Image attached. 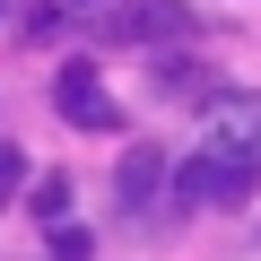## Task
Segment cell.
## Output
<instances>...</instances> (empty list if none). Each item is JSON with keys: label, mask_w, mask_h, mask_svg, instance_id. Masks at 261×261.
<instances>
[{"label": "cell", "mask_w": 261, "mask_h": 261, "mask_svg": "<svg viewBox=\"0 0 261 261\" xmlns=\"http://www.w3.org/2000/svg\"><path fill=\"white\" fill-rule=\"evenodd\" d=\"M261 183V105H235L218 96L209 105V130L192 140V157L174 166V200L200 209V200H244Z\"/></svg>", "instance_id": "cell-1"}, {"label": "cell", "mask_w": 261, "mask_h": 261, "mask_svg": "<svg viewBox=\"0 0 261 261\" xmlns=\"http://www.w3.org/2000/svg\"><path fill=\"white\" fill-rule=\"evenodd\" d=\"M166 183H174V157H166L157 140H130V148H122V166H113V200H122V218H148V209L166 200Z\"/></svg>", "instance_id": "cell-2"}, {"label": "cell", "mask_w": 261, "mask_h": 261, "mask_svg": "<svg viewBox=\"0 0 261 261\" xmlns=\"http://www.w3.org/2000/svg\"><path fill=\"white\" fill-rule=\"evenodd\" d=\"M105 35L113 44H174V35H192V9L183 0H113Z\"/></svg>", "instance_id": "cell-3"}, {"label": "cell", "mask_w": 261, "mask_h": 261, "mask_svg": "<svg viewBox=\"0 0 261 261\" xmlns=\"http://www.w3.org/2000/svg\"><path fill=\"white\" fill-rule=\"evenodd\" d=\"M53 105H61V122H70V130H113V122H122V113H113V96L96 87V70H87V61H61Z\"/></svg>", "instance_id": "cell-4"}, {"label": "cell", "mask_w": 261, "mask_h": 261, "mask_svg": "<svg viewBox=\"0 0 261 261\" xmlns=\"http://www.w3.org/2000/svg\"><path fill=\"white\" fill-rule=\"evenodd\" d=\"M157 87L192 96V105H218V70H200V61H157Z\"/></svg>", "instance_id": "cell-5"}, {"label": "cell", "mask_w": 261, "mask_h": 261, "mask_svg": "<svg viewBox=\"0 0 261 261\" xmlns=\"http://www.w3.org/2000/svg\"><path fill=\"white\" fill-rule=\"evenodd\" d=\"M53 261H96V244H87V226H70V218H53Z\"/></svg>", "instance_id": "cell-6"}, {"label": "cell", "mask_w": 261, "mask_h": 261, "mask_svg": "<svg viewBox=\"0 0 261 261\" xmlns=\"http://www.w3.org/2000/svg\"><path fill=\"white\" fill-rule=\"evenodd\" d=\"M27 200H35V218H61V209H70V174H44Z\"/></svg>", "instance_id": "cell-7"}, {"label": "cell", "mask_w": 261, "mask_h": 261, "mask_svg": "<svg viewBox=\"0 0 261 261\" xmlns=\"http://www.w3.org/2000/svg\"><path fill=\"white\" fill-rule=\"evenodd\" d=\"M18 192H27V148L0 140V200H18Z\"/></svg>", "instance_id": "cell-8"}, {"label": "cell", "mask_w": 261, "mask_h": 261, "mask_svg": "<svg viewBox=\"0 0 261 261\" xmlns=\"http://www.w3.org/2000/svg\"><path fill=\"white\" fill-rule=\"evenodd\" d=\"M53 9H70V18H96V9H113V0H53Z\"/></svg>", "instance_id": "cell-9"}]
</instances>
